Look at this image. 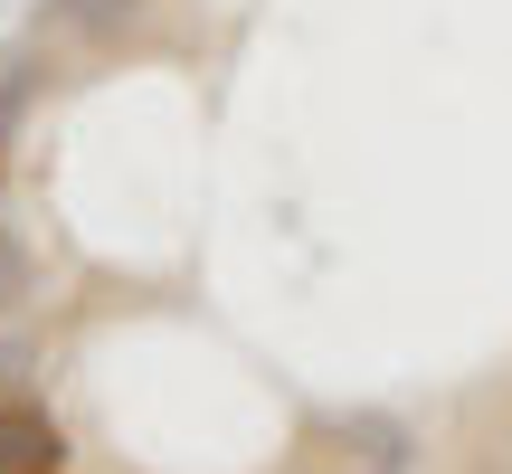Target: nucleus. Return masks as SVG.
I'll return each instance as SVG.
<instances>
[{"label": "nucleus", "mask_w": 512, "mask_h": 474, "mask_svg": "<svg viewBox=\"0 0 512 474\" xmlns=\"http://www.w3.org/2000/svg\"><path fill=\"white\" fill-rule=\"evenodd\" d=\"M143 10V0H48V10H38V29H86V38H105V29H124V19Z\"/></svg>", "instance_id": "nucleus-3"}, {"label": "nucleus", "mask_w": 512, "mask_h": 474, "mask_svg": "<svg viewBox=\"0 0 512 474\" xmlns=\"http://www.w3.org/2000/svg\"><path fill=\"white\" fill-rule=\"evenodd\" d=\"M29 370H38V342L29 332H0V399H29Z\"/></svg>", "instance_id": "nucleus-4"}, {"label": "nucleus", "mask_w": 512, "mask_h": 474, "mask_svg": "<svg viewBox=\"0 0 512 474\" xmlns=\"http://www.w3.org/2000/svg\"><path fill=\"white\" fill-rule=\"evenodd\" d=\"M342 474H389V465H342Z\"/></svg>", "instance_id": "nucleus-7"}, {"label": "nucleus", "mask_w": 512, "mask_h": 474, "mask_svg": "<svg viewBox=\"0 0 512 474\" xmlns=\"http://www.w3.org/2000/svg\"><path fill=\"white\" fill-rule=\"evenodd\" d=\"M19 105H29V57H0V133H10Z\"/></svg>", "instance_id": "nucleus-6"}, {"label": "nucleus", "mask_w": 512, "mask_h": 474, "mask_svg": "<svg viewBox=\"0 0 512 474\" xmlns=\"http://www.w3.org/2000/svg\"><path fill=\"white\" fill-rule=\"evenodd\" d=\"M67 427L38 399H0V474H67Z\"/></svg>", "instance_id": "nucleus-1"}, {"label": "nucleus", "mask_w": 512, "mask_h": 474, "mask_svg": "<svg viewBox=\"0 0 512 474\" xmlns=\"http://www.w3.org/2000/svg\"><path fill=\"white\" fill-rule=\"evenodd\" d=\"M19 294H29V247L0 228V304H19Z\"/></svg>", "instance_id": "nucleus-5"}, {"label": "nucleus", "mask_w": 512, "mask_h": 474, "mask_svg": "<svg viewBox=\"0 0 512 474\" xmlns=\"http://www.w3.org/2000/svg\"><path fill=\"white\" fill-rule=\"evenodd\" d=\"M332 456H342V465H389V474H408V465H418V427L389 418V408H342V418H332Z\"/></svg>", "instance_id": "nucleus-2"}]
</instances>
